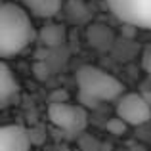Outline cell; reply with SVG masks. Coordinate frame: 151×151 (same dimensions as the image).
<instances>
[{
  "label": "cell",
  "instance_id": "1",
  "mask_svg": "<svg viewBox=\"0 0 151 151\" xmlns=\"http://www.w3.org/2000/svg\"><path fill=\"white\" fill-rule=\"evenodd\" d=\"M37 37L31 14L15 2H2L0 6V55L10 59L21 54Z\"/></svg>",
  "mask_w": 151,
  "mask_h": 151
},
{
  "label": "cell",
  "instance_id": "2",
  "mask_svg": "<svg viewBox=\"0 0 151 151\" xmlns=\"http://www.w3.org/2000/svg\"><path fill=\"white\" fill-rule=\"evenodd\" d=\"M78 103L88 109L98 107L101 101H117L122 96V82L100 67L84 65L77 71Z\"/></svg>",
  "mask_w": 151,
  "mask_h": 151
},
{
  "label": "cell",
  "instance_id": "3",
  "mask_svg": "<svg viewBox=\"0 0 151 151\" xmlns=\"http://www.w3.org/2000/svg\"><path fill=\"white\" fill-rule=\"evenodd\" d=\"M48 117L58 128L69 134H78L86 128L88 113L82 103H69V101H52L48 107Z\"/></svg>",
  "mask_w": 151,
  "mask_h": 151
},
{
  "label": "cell",
  "instance_id": "4",
  "mask_svg": "<svg viewBox=\"0 0 151 151\" xmlns=\"http://www.w3.org/2000/svg\"><path fill=\"white\" fill-rule=\"evenodd\" d=\"M107 6L122 23L151 31V0H107Z\"/></svg>",
  "mask_w": 151,
  "mask_h": 151
},
{
  "label": "cell",
  "instance_id": "5",
  "mask_svg": "<svg viewBox=\"0 0 151 151\" xmlns=\"http://www.w3.org/2000/svg\"><path fill=\"white\" fill-rule=\"evenodd\" d=\"M115 113L128 126H142L151 119V105L144 94L130 92V94H122L117 100Z\"/></svg>",
  "mask_w": 151,
  "mask_h": 151
},
{
  "label": "cell",
  "instance_id": "6",
  "mask_svg": "<svg viewBox=\"0 0 151 151\" xmlns=\"http://www.w3.org/2000/svg\"><path fill=\"white\" fill-rule=\"evenodd\" d=\"M31 136L23 126L6 124L0 128V151H29Z\"/></svg>",
  "mask_w": 151,
  "mask_h": 151
},
{
  "label": "cell",
  "instance_id": "7",
  "mask_svg": "<svg viewBox=\"0 0 151 151\" xmlns=\"http://www.w3.org/2000/svg\"><path fill=\"white\" fill-rule=\"evenodd\" d=\"M17 92H19L17 78H15L14 71L10 69V65L2 61V65H0V103L6 107L12 98L17 96Z\"/></svg>",
  "mask_w": 151,
  "mask_h": 151
},
{
  "label": "cell",
  "instance_id": "8",
  "mask_svg": "<svg viewBox=\"0 0 151 151\" xmlns=\"http://www.w3.org/2000/svg\"><path fill=\"white\" fill-rule=\"evenodd\" d=\"M21 6L35 17L48 19L59 14L61 0H21Z\"/></svg>",
  "mask_w": 151,
  "mask_h": 151
},
{
  "label": "cell",
  "instance_id": "9",
  "mask_svg": "<svg viewBox=\"0 0 151 151\" xmlns=\"http://www.w3.org/2000/svg\"><path fill=\"white\" fill-rule=\"evenodd\" d=\"M88 40L98 50H107L111 46V42H113V33L103 25H94L88 31Z\"/></svg>",
  "mask_w": 151,
  "mask_h": 151
},
{
  "label": "cell",
  "instance_id": "10",
  "mask_svg": "<svg viewBox=\"0 0 151 151\" xmlns=\"http://www.w3.org/2000/svg\"><path fill=\"white\" fill-rule=\"evenodd\" d=\"M44 40L48 44H58V42L63 40V31H59L58 27H48L44 31Z\"/></svg>",
  "mask_w": 151,
  "mask_h": 151
},
{
  "label": "cell",
  "instance_id": "11",
  "mask_svg": "<svg viewBox=\"0 0 151 151\" xmlns=\"http://www.w3.org/2000/svg\"><path fill=\"white\" fill-rule=\"evenodd\" d=\"M126 126H128L126 122H122L119 117H115V119H111V121L105 124V128L109 130L111 134H122V132H124V128H126Z\"/></svg>",
  "mask_w": 151,
  "mask_h": 151
},
{
  "label": "cell",
  "instance_id": "12",
  "mask_svg": "<svg viewBox=\"0 0 151 151\" xmlns=\"http://www.w3.org/2000/svg\"><path fill=\"white\" fill-rule=\"evenodd\" d=\"M142 65H144V69L151 75V46H147V48L144 50V55H142Z\"/></svg>",
  "mask_w": 151,
  "mask_h": 151
},
{
  "label": "cell",
  "instance_id": "13",
  "mask_svg": "<svg viewBox=\"0 0 151 151\" xmlns=\"http://www.w3.org/2000/svg\"><path fill=\"white\" fill-rule=\"evenodd\" d=\"M144 96H145V100H147L149 105H151V92H149V94H144Z\"/></svg>",
  "mask_w": 151,
  "mask_h": 151
}]
</instances>
